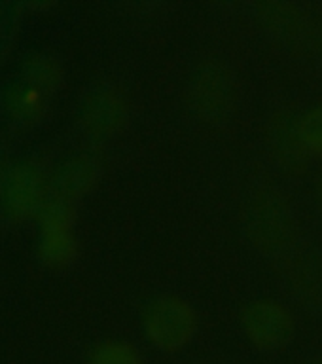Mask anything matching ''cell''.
I'll return each mask as SVG.
<instances>
[{
	"instance_id": "obj_1",
	"label": "cell",
	"mask_w": 322,
	"mask_h": 364,
	"mask_svg": "<svg viewBox=\"0 0 322 364\" xmlns=\"http://www.w3.org/2000/svg\"><path fill=\"white\" fill-rule=\"evenodd\" d=\"M142 330L158 351H182L198 332V313L181 296H158L142 311Z\"/></svg>"
},
{
	"instance_id": "obj_2",
	"label": "cell",
	"mask_w": 322,
	"mask_h": 364,
	"mask_svg": "<svg viewBox=\"0 0 322 364\" xmlns=\"http://www.w3.org/2000/svg\"><path fill=\"white\" fill-rule=\"evenodd\" d=\"M245 224L250 243L262 255H279L294 239V215L277 190L266 188L254 193L247 207Z\"/></svg>"
},
{
	"instance_id": "obj_3",
	"label": "cell",
	"mask_w": 322,
	"mask_h": 364,
	"mask_svg": "<svg viewBox=\"0 0 322 364\" xmlns=\"http://www.w3.org/2000/svg\"><path fill=\"white\" fill-rule=\"evenodd\" d=\"M241 328L250 346L260 353L283 351L294 340L296 323L281 301L262 298L241 311Z\"/></svg>"
},
{
	"instance_id": "obj_4",
	"label": "cell",
	"mask_w": 322,
	"mask_h": 364,
	"mask_svg": "<svg viewBox=\"0 0 322 364\" xmlns=\"http://www.w3.org/2000/svg\"><path fill=\"white\" fill-rule=\"evenodd\" d=\"M74 210L76 205L63 199H45L40 210L38 255L45 266L67 267L78 255V239L74 233Z\"/></svg>"
},
{
	"instance_id": "obj_5",
	"label": "cell",
	"mask_w": 322,
	"mask_h": 364,
	"mask_svg": "<svg viewBox=\"0 0 322 364\" xmlns=\"http://www.w3.org/2000/svg\"><path fill=\"white\" fill-rule=\"evenodd\" d=\"M48 188L38 165L27 159L16 161L0 176V207L14 220L38 216L48 199Z\"/></svg>"
},
{
	"instance_id": "obj_6",
	"label": "cell",
	"mask_w": 322,
	"mask_h": 364,
	"mask_svg": "<svg viewBox=\"0 0 322 364\" xmlns=\"http://www.w3.org/2000/svg\"><path fill=\"white\" fill-rule=\"evenodd\" d=\"M192 105L195 112L210 124H218L235 107V82L222 63H205L193 76Z\"/></svg>"
},
{
	"instance_id": "obj_7",
	"label": "cell",
	"mask_w": 322,
	"mask_h": 364,
	"mask_svg": "<svg viewBox=\"0 0 322 364\" xmlns=\"http://www.w3.org/2000/svg\"><path fill=\"white\" fill-rule=\"evenodd\" d=\"M127 116L124 95L114 87H99L85 97L82 107V122L93 135H112Z\"/></svg>"
},
{
	"instance_id": "obj_8",
	"label": "cell",
	"mask_w": 322,
	"mask_h": 364,
	"mask_svg": "<svg viewBox=\"0 0 322 364\" xmlns=\"http://www.w3.org/2000/svg\"><path fill=\"white\" fill-rule=\"evenodd\" d=\"M267 141L275 158L289 173H301L309 165V154L301 144L298 133V118L289 112H279L269 124Z\"/></svg>"
},
{
	"instance_id": "obj_9",
	"label": "cell",
	"mask_w": 322,
	"mask_h": 364,
	"mask_svg": "<svg viewBox=\"0 0 322 364\" xmlns=\"http://www.w3.org/2000/svg\"><path fill=\"white\" fill-rule=\"evenodd\" d=\"M48 95L45 91L36 87L17 74L16 78L6 82L0 91V101L8 116L16 119L17 124H34L44 116L48 108Z\"/></svg>"
},
{
	"instance_id": "obj_10",
	"label": "cell",
	"mask_w": 322,
	"mask_h": 364,
	"mask_svg": "<svg viewBox=\"0 0 322 364\" xmlns=\"http://www.w3.org/2000/svg\"><path fill=\"white\" fill-rule=\"evenodd\" d=\"M95 178L97 164L93 159L87 156L68 159L53 176V181L48 188V196L76 205V201L95 184Z\"/></svg>"
},
{
	"instance_id": "obj_11",
	"label": "cell",
	"mask_w": 322,
	"mask_h": 364,
	"mask_svg": "<svg viewBox=\"0 0 322 364\" xmlns=\"http://www.w3.org/2000/svg\"><path fill=\"white\" fill-rule=\"evenodd\" d=\"M17 74L45 91L48 95H53L61 87L63 78H65L61 61L50 51L42 50H33L28 51L27 55H23Z\"/></svg>"
},
{
	"instance_id": "obj_12",
	"label": "cell",
	"mask_w": 322,
	"mask_h": 364,
	"mask_svg": "<svg viewBox=\"0 0 322 364\" xmlns=\"http://www.w3.org/2000/svg\"><path fill=\"white\" fill-rule=\"evenodd\" d=\"M87 364H144V360L133 343L110 338L93 346L87 357Z\"/></svg>"
},
{
	"instance_id": "obj_13",
	"label": "cell",
	"mask_w": 322,
	"mask_h": 364,
	"mask_svg": "<svg viewBox=\"0 0 322 364\" xmlns=\"http://www.w3.org/2000/svg\"><path fill=\"white\" fill-rule=\"evenodd\" d=\"M298 133L309 156H322V105L298 116Z\"/></svg>"
},
{
	"instance_id": "obj_14",
	"label": "cell",
	"mask_w": 322,
	"mask_h": 364,
	"mask_svg": "<svg viewBox=\"0 0 322 364\" xmlns=\"http://www.w3.org/2000/svg\"><path fill=\"white\" fill-rule=\"evenodd\" d=\"M262 16L272 21V27L275 31H294L296 16L292 14V6L286 4H267L262 6Z\"/></svg>"
},
{
	"instance_id": "obj_15",
	"label": "cell",
	"mask_w": 322,
	"mask_h": 364,
	"mask_svg": "<svg viewBox=\"0 0 322 364\" xmlns=\"http://www.w3.org/2000/svg\"><path fill=\"white\" fill-rule=\"evenodd\" d=\"M317 201H318V209H321V215H322V176L317 182Z\"/></svg>"
},
{
	"instance_id": "obj_16",
	"label": "cell",
	"mask_w": 322,
	"mask_h": 364,
	"mask_svg": "<svg viewBox=\"0 0 322 364\" xmlns=\"http://www.w3.org/2000/svg\"><path fill=\"white\" fill-rule=\"evenodd\" d=\"M304 364H322V358H313V360H307Z\"/></svg>"
}]
</instances>
